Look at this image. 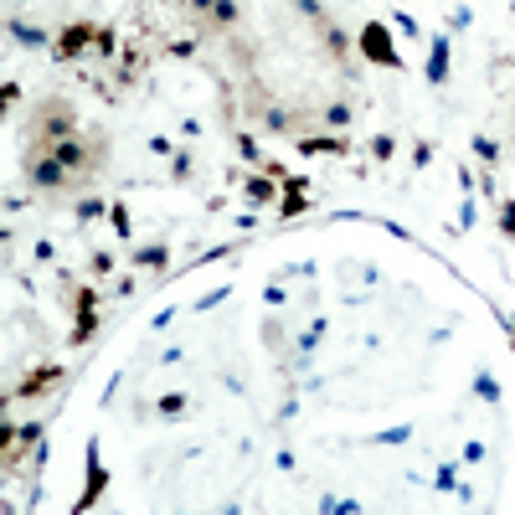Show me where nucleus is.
Here are the masks:
<instances>
[{
	"instance_id": "f257e3e1",
	"label": "nucleus",
	"mask_w": 515,
	"mask_h": 515,
	"mask_svg": "<svg viewBox=\"0 0 515 515\" xmlns=\"http://www.w3.org/2000/svg\"><path fill=\"white\" fill-rule=\"evenodd\" d=\"M361 52L376 62V68H392V72H402V57H397V47H392V36H387V26L381 21H371L361 31Z\"/></svg>"
},
{
	"instance_id": "f03ea898",
	"label": "nucleus",
	"mask_w": 515,
	"mask_h": 515,
	"mask_svg": "<svg viewBox=\"0 0 515 515\" xmlns=\"http://www.w3.org/2000/svg\"><path fill=\"white\" fill-rule=\"evenodd\" d=\"M72 109H68V103H57V98H52L47 103V109H42V118H36V134H42V139H68L72 134Z\"/></svg>"
},
{
	"instance_id": "7ed1b4c3",
	"label": "nucleus",
	"mask_w": 515,
	"mask_h": 515,
	"mask_svg": "<svg viewBox=\"0 0 515 515\" xmlns=\"http://www.w3.org/2000/svg\"><path fill=\"white\" fill-rule=\"evenodd\" d=\"M93 36L98 31H88V26H68V31L57 36V57H77L83 47H93Z\"/></svg>"
},
{
	"instance_id": "20e7f679",
	"label": "nucleus",
	"mask_w": 515,
	"mask_h": 515,
	"mask_svg": "<svg viewBox=\"0 0 515 515\" xmlns=\"http://www.w3.org/2000/svg\"><path fill=\"white\" fill-rule=\"evenodd\" d=\"M93 305H98V294H93V289H83V294H77V330H72L77 346L93 335Z\"/></svg>"
},
{
	"instance_id": "39448f33",
	"label": "nucleus",
	"mask_w": 515,
	"mask_h": 515,
	"mask_svg": "<svg viewBox=\"0 0 515 515\" xmlns=\"http://www.w3.org/2000/svg\"><path fill=\"white\" fill-rule=\"evenodd\" d=\"M52 381H62V366H42V371H36V376H26L16 397H36V392H47Z\"/></svg>"
},
{
	"instance_id": "423d86ee",
	"label": "nucleus",
	"mask_w": 515,
	"mask_h": 515,
	"mask_svg": "<svg viewBox=\"0 0 515 515\" xmlns=\"http://www.w3.org/2000/svg\"><path fill=\"white\" fill-rule=\"evenodd\" d=\"M299 150H305V155H351V144L346 139H299Z\"/></svg>"
},
{
	"instance_id": "0eeeda50",
	"label": "nucleus",
	"mask_w": 515,
	"mask_h": 515,
	"mask_svg": "<svg viewBox=\"0 0 515 515\" xmlns=\"http://www.w3.org/2000/svg\"><path fill=\"white\" fill-rule=\"evenodd\" d=\"M448 77V42L438 36V42H433V57H428V83H443Z\"/></svg>"
},
{
	"instance_id": "6e6552de",
	"label": "nucleus",
	"mask_w": 515,
	"mask_h": 515,
	"mask_svg": "<svg viewBox=\"0 0 515 515\" xmlns=\"http://www.w3.org/2000/svg\"><path fill=\"white\" fill-rule=\"evenodd\" d=\"M299 191H305V176H294V180H289V196H284V217H299V211H305V196H299Z\"/></svg>"
},
{
	"instance_id": "1a4fd4ad",
	"label": "nucleus",
	"mask_w": 515,
	"mask_h": 515,
	"mask_svg": "<svg viewBox=\"0 0 515 515\" xmlns=\"http://www.w3.org/2000/svg\"><path fill=\"white\" fill-rule=\"evenodd\" d=\"M10 36H16V42H21V47H42V42H47V36H42V31H36V26H21V21H16V26H10Z\"/></svg>"
},
{
	"instance_id": "9d476101",
	"label": "nucleus",
	"mask_w": 515,
	"mask_h": 515,
	"mask_svg": "<svg viewBox=\"0 0 515 515\" xmlns=\"http://www.w3.org/2000/svg\"><path fill=\"white\" fill-rule=\"evenodd\" d=\"M165 258H170L165 247H139V253H134V263H139V268H144V263H150V268H160Z\"/></svg>"
},
{
	"instance_id": "9b49d317",
	"label": "nucleus",
	"mask_w": 515,
	"mask_h": 515,
	"mask_svg": "<svg viewBox=\"0 0 515 515\" xmlns=\"http://www.w3.org/2000/svg\"><path fill=\"white\" fill-rule=\"evenodd\" d=\"M325 124H330V129H346V124H351V109H346V103H335V109L325 114Z\"/></svg>"
},
{
	"instance_id": "f8f14e48",
	"label": "nucleus",
	"mask_w": 515,
	"mask_h": 515,
	"mask_svg": "<svg viewBox=\"0 0 515 515\" xmlns=\"http://www.w3.org/2000/svg\"><path fill=\"white\" fill-rule=\"evenodd\" d=\"M392 150H397L392 134H376V139H371V155H376V160H392Z\"/></svg>"
},
{
	"instance_id": "ddd939ff",
	"label": "nucleus",
	"mask_w": 515,
	"mask_h": 515,
	"mask_svg": "<svg viewBox=\"0 0 515 515\" xmlns=\"http://www.w3.org/2000/svg\"><path fill=\"white\" fill-rule=\"evenodd\" d=\"M247 196H253V201L263 206V201H268V196H273V186H268V180H247Z\"/></svg>"
},
{
	"instance_id": "4468645a",
	"label": "nucleus",
	"mask_w": 515,
	"mask_h": 515,
	"mask_svg": "<svg viewBox=\"0 0 515 515\" xmlns=\"http://www.w3.org/2000/svg\"><path fill=\"white\" fill-rule=\"evenodd\" d=\"M93 47H98V52H103V57H109V52H114V47H118V42H114V31H109V26H103V31H98V36H93Z\"/></svg>"
},
{
	"instance_id": "2eb2a0df",
	"label": "nucleus",
	"mask_w": 515,
	"mask_h": 515,
	"mask_svg": "<svg viewBox=\"0 0 515 515\" xmlns=\"http://www.w3.org/2000/svg\"><path fill=\"white\" fill-rule=\"evenodd\" d=\"M109 217H114V227L129 237V211H124V206H109Z\"/></svg>"
},
{
	"instance_id": "dca6fc26",
	"label": "nucleus",
	"mask_w": 515,
	"mask_h": 515,
	"mask_svg": "<svg viewBox=\"0 0 515 515\" xmlns=\"http://www.w3.org/2000/svg\"><path fill=\"white\" fill-rule=\"evenodd\" d=\"M217 21H227V26L237 21V6H232V0H217Z\"/></svg>"
},
{
	"instance_id": "f3484780",
	"label": "nucleus",
	"mask_w": 515,
	"mask_h": 515,
	"mask_svg": "<svg viewBox=\"0 0 515 515\" xmlns=\"http://www.w3.org/2000/svg\"><path fill=\"white\" fill-rule=\"evenodd\" d=\"M180 407H186V397H165L160 413H165V417H180Z\"/></svg>"
},
{
	"instance_id": "a211bd4d",
	"label": "nucleus",
	"mask_w": 515,
	"mask_h": 515,
	"mask_svg": "<svg viewBox=\"0 0 515 515\" xmlns=\"http://www.w3.org/2000/svg\"><path fill=\"white\" fill-rule=\"evenodd\" d=\"M500 227H505V232H510V237H515V201H510V206H505V211H500Z\"/></svg>"
},
{
	"instance_id": "6ab92c4d",
	"label": "nucleus",
	"mask_w": 515,
	"mask_h": 515,
	"mask_svg": "<svg viewBox=\"0 0 515 515\" xmlns=\"http://www.w3.org/2000/svg\"><path fill=\"white\" fill-rule=\"evenodd\" d=\"M191 6H196V10H217V0H191Z\"/></svg>"
}]
</instances>
